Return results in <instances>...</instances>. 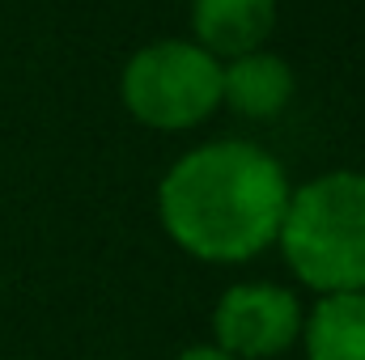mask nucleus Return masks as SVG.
<instances>
[{
    "instance_id": "7ed1b4c3",
    "label": "nucleus",
    "mask_w": 365,
    "mask_h": 360,
    "mask_svg": "<svg viewBox=\"0 0 365 360\" xmlns=\"http://www.w3.org/2000/svg\"><path fill=\"white\" fill-rule=\"evenodd\" d=\"M123 102L149 127H195L221 102V64L191 43H153L128 60Z\"/></svg>"
},
{
    "instance_id": "423d86ee",
    "label": "nucleus",
    "mask_w": 365,
    "mask_h": 360,
    "mask_svg": "<svg viewBox=\"0 0 365 360\" xmlns=\"http://www.w3.org/2000/svg\"><path fill=\"white\" fill-rule=\"evenodd\" d=\"M306 360H365V292L323 297L302 322Z\"/></svg>"
},
{
    "instance_id": "39448f33",
    "label": "nucleus",
    "mask_w": 365,
    "mask_h": 360,
    "mask_svg": "<svg viewBox=\"0 0 365 360\" xmlns=\"http://www.w3.org/2000/svg\"><path fill=\"white\" fill-rule=\"evenodd\" d=\"M272 21L276 0H195V34L212 60L259 51Z\"/></svg>"
},
{
    "instance_id": "f03ea898",
    "label": "nucleus",
    "mask_w": 365,
    "mask_h": 360,
    "mask_svg": "<svg viewBox=\"0 0 365 360\" xmlns=\"http://www.w3.org/2000/svg\"><path fill=\"white\" fill-rule=\"evenodd\" d=\"M276 242L306 288L365 292V174L336 170L289 191Z\"/></svg>"
},
{
    "instance_id": "6e6552de",
    "label": "nucleus",
    "mask_w": 365,
    "mask_h": 360,
    "mask_svg": "<svg viewBox=\"0 0 365 360\" xmlns=\"http://www.w3.org/2000/svg\"><path fill=\"white\" fill-rule=\"evenodd\" d=\"M179 360H234V356H230V352H221L217 344H195V348L179 352Z\"/></svg>"
},
{
    "instance_id": "f257e3e1",
    "label": "nucleus",
    "mask_w": 365,
    "mask_h": 360,
    "mask_svg": "<svg viewBox=\"0 0 365 360\" xmlns=\"http://www.w3.org/2000/svg\"><path fill=\"white\" fill-rule=\"evenodd\" d=\"M289 179L272 153L247 140H217L175 162L158 212L166 233L204 263H247L280 233Z\"/></svg>"
},
{
    "instance_id": "0eeeda50",
    "label": "nucleus",
    "mask_w": 365,
    "mask_h": 360,
    "mask_svg": "<svg viewBox=\"0 0 365 360\" xmlns=\"http://www.w3.org/2000/svg\"><path fill=\"white\" fill-rule=\"evenodd\" d=\"M293 97V73L284 60L268 51L238 55L230 68H221V102H230L247 119H272Z\"/></svg>"
},
{
    "instance_id": "20e7f679",
    "label": "nucleus",
    "mask_w": 365,
    "mask_h": 360,
    "mask_svg": "<svg viewBox=\"0 0 365 360\" xmlns=\"http://www.w3.org/2000/svg\"><path fill=\"white\" fill-rule=\"evenodd\" d=\"M302 305L280 284H234L212 309L217 348L234 360H272L302 339Z\"/></svg>"
}]
</instances>
